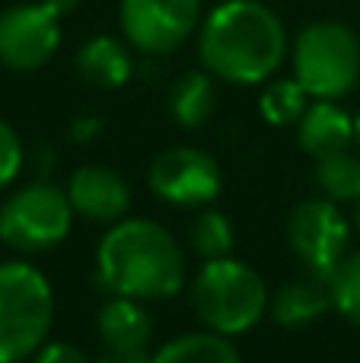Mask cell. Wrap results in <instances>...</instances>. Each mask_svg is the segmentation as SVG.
I'll list each match as a JSON object with an SVG mask.
<instances>
[{
    "label": "cell",
    "instance_id": "19",
    "mask_svg": "<svg viewBox=\"0 0 360 363\" xmlns=\"http://www.w3.org/2000/svg\"><path fill=\"white\" fill-rule=\"evenodd\" d=\"M316 185L332 201H360V157L351 150L322 157L316 166Z\"/></svg>",
    "mask_w": 360,
    "mask_h": 363
},
{
    "label": "cell",
    "instance_id": "4",
    "mask_svg": "<svg viewBox=\"0 0 360 363\" xmlns=\"http://www.w3.org/2000/svg\"><path fill=\"white\" fill-rule=\"evenodd\" d=\"M55 294L48 277L26 262L0 264V363H19L48 341Z\"/></svg>",
    "mask_w": 360,
    "mask_h": 363
},
{
    "label": "cell",
    "instance_id": "2",
    "mask_svg": "<svg viewBox=\"0 0 360 363\" xmlns=\"http://www.w3.org/2000/svg\"><path fill=\"white\" fill-rule=\"evenodd\" d=\"M96 274L115 296L169 300L185 281L176 236L153 220H118L96 249Z\"/></svg>",
    "mask_w": 360,
    "mask_h": 363
},
{
    "label": "cell",
    "instance_id": "22",
    "mask_svg": "<svg viewBox=\"0 0 360 363\" xmlns=\"http://www.w3.org/2000/svg\"><path fill=\"white\" fill-rule=\"evenodd\" d=\"M23 163H26L23 140L13 131V125H6V121L0 118V188H6L23 172Z\"/></svg>",
    "mask_w": 360,
    "mask_h": 363
},
{
    "label": "cell",
    "instance_id": "6",
    "mask_svg": "<svg viewBox=\"0 0 360 363\" xmlns=\"http://www.w3.org/2000/svg\"><path fill=\"white\" fill-rule=\"evenodd\" d=\"M74 223V204L67 191L51 182L13 191L0 207V239L16 252H45L67 239Z\"/></svg>",
    "mask_w": 360,
    "mask_h": 363
},
{
    "label": "cell",
    "instance_id": "12",
    "mask_svg": "<svg viewBox=\"0 0 360 363\" xmlns=\"http://www.w3.org/2000/svg\"><path fill=\"white\" fill-rule=\"evenodd\" d=\"M332 306H335V296H332V271L306 268L303 277L284 284L278 294H271L268 313H271V319L278 322V325L303 328V325H313L316 319H322Z\"/></svg>",
    "mask_w": 360,
    "mask_h": 363
},
{
    "label": "cell",
    "instance_id": "25",
    "mask_svg": "<svg viewBox=\"0 0 360 363\" xmlns=\"http://www.w3.org/2000/svg\"><path fill=\"white\" fill-rule=\"evenodd\" d=\"M96 363H153V354H115V351H102V357Z\"/></svg>",
    "mask_w": 360,
    "mask_h": 363
},
{
    "label": "cell",
    "instance_id": "20",
    "mask_svg": "<svg viewBox=\"0 0 360 363\" xmlns=\"http://www.w3.org/2000/svg\"><path fill=\"white\" fill-rule=\"evenodd\" d=\"M189 242L201 258H227L233 252V223L220 211H201L189 226Z\"/></svg>",
    "mask_w": 360,
    "mask_h": 363
},
{
    "label": "cell",
    "instance_id": "1",
    "mask_svg": "<svg viewBox=\"0 0 360 363\" xmlns=\"http://www.w3.org/2000/svg\"><path fill=\"white\" fill-rule=\"evenodd\" d=\"M198 55L210 74L227 83H268L287 55L284 23L259 0H227L204 19Z\"/></svg>",
    "mask_w": 360,
    "mask_h": 363
},
{
    "label": "cell",
    "instance_id": "28",
    "mask_svg": "<svg viewBox=\"0 0 360 363\" xmlns=\"http://www.w3.org/2000/svg\"><path fill=\"white\" fill-rule=\"evenodd\" d=\"M357 230H360V201H357Z\"/></svg>",
    "mask_w": 360,
    "mask_h": 363
},
{
    "label": "cell",
    "instance_id": "26",
    "mask_svg": "<svg viewBox=\"0 0 360 363\" xmlns=\"http://www.w3.org/2000/svg\"><path fill=\"white\" fill-rule=\"evenodd\" d=\"M38 4H42L45 10L55 13L57 19H64L67 13H74V10H77V4H80V0H38Z\"/></svg>",
    "mask_w": 360,
    "mask_h": 363
},
{
    "label": "cell",
    "instance_id": "7",
    "mask_svg": "<svg viewBox=\"0 0 360 363\" xmlns=\"http://www.w3.org/2000/svg\"><path fill=\"white\" fill-rule=\"evenodd\" d=\"M287 242L293 255L316 271H335L348 255L351 223L338 211V201L310 198L300 201L287 217Z\"/></svg>",
    "mask_w": 360,
    "mask_h": 363
},
{
    "label": "cell",
    "instance_id": "3",
    "mask_svg": "<svg viewBox=\"0 0 360 363\" xmlns=\"http://www.w3.org/2000/svg\"><path fill=\"white\" fill-rule=\"evenodd\" d=\"M268 294L265 281L255 268L236 258H210L191 281V309L195 315L227 338L242 335L261 322L268 313Z\"/></svg>",
    "mask_w": 360,
    "mask_h": 363
},
{
    "label": "cell",
    "instance_id": "11",
    "mask_svg": "<svg viewBox=\"0 0 360 363\" xmlns=\"http://www.w3.org/2000/svg\"><path fill=\"white\" fill-rule=\"evenodd\" d=\"M74 213L93 223H118L131 207V188L108 166H80L67 182Z\"/></svg>",
    "mask_w": 360,
    "mask_h": 363
},
{
    "label": "cell",
    "instance_id": "21",
    "mask_svg": "<svg viewBox=\"0 0 360 363\" xmlns=\"http://www.w3.org/2000/svg\"><path fill=\"white\" fill-rule=\"evenodd\" d=\"M332 296L338 313L360 328V252H348L332 271Z\"/></svg>",
    "mask_w": 360,
    "mask_h": 363
},
{
    "label": "cell",
    "instance_id": "14",
    "mask_svg": "<svg viewBox=\"0 0 360 363\" xmlns=\"http://www.w3.org/2000/svg\"><path fill=\"white\" fill-rule=\"evenodd\" d=\"M297 131H300V147L316 160L351 150V144L357 140L354 118H351V112H344L335 99L313 102L303 112V118L297 121Z\"/></svg>",
    "mask_w": 360,
    "mask_h": 363
},
{
    "label": "cell",
    "instance_id": "5",
    "mask_svg": "<svg viewBox=\"0 0 360 363\" xmlns=\"http://www.w3.org/2000/svg\"><path fill=\"white\" fill-rule=\"evenodd\" d=\"M293 77L316 99H342L360 77V42L344 23L306 26L293 42Z\"/></svg>",
    "mask_w": 360,
    "mask_h": 363
},
{
    "label": "cell",
    "instance_id": "15",
    "mask_svg": "<svg viewBox=\"0 0 360 363\" xmlns=\"http://www.w3.org/2000/svg\"><path fill=\"white\" fill-rule=\"evenodd\" d=\"M131 70L134 64H131V55H128V45L112 35H93L77 51V74L93 89L121 86V83H128Z\"/></svg>",
    "mask_w": 360,
    "mask_h": 363
},
{
    "label": "cell",
    "instance_id": "24",
    "mask_svg": "<svg viewBox=\"0 0 360 363\" xmlns=\"http://www.w3.org/2000/svg\"><path fill=\"white\" fill-rule=\"evenodd\" d=\"M102 128H106V125H102V118H96V115H83V118H77L74 125H70V138L80 140V144H89V140H93Z\"/></svg>",
    "mask_w": 360,
    "mask_h": 363
},
{
    "label": "cell",
    "instance_id": "27",
    "mask_svg": "<svg viewBox=\"0 0 360 363\" xmlns=\"http://www.w3.org/2000/svg\"><path fill=\"white\" fill-rule=\"evenodd\" d=\"M354 134H357V144H360V112H357V118H354Z\"/></svg>",
    "mask_w": 360,
    "mask_h": 363
},
{
    "label": "cell",
    "instance_id": "16",
    "mask_svg": "<svg viewBox=\"0 0 360 363\" xmlns=\"http://www.w3.org/2000/svg\"><path fill=\"white\" fill-rule=\"evenodd\" d=\"M217 89L210 80V70H189L169 89V112L182 128H201L214 115Z\"/></svg>",
    "mask_w": 360,
    "mask_h": 363
},
{
    "label": "cell",
    "instance_id": "17",
    "mask_svg": "<svg viewBox=\"0 0 360 363\" xmlns=\"http://www.w3.org/2000/svg\"><path fill=\"white\" fill-rule=\"evenodd\" d=\"M153 363H242L240 351L220 332H191L172 338L153 354Z\"/></svg>",
    "mask_w": 360,
    "mask_h": 363
},
{
    "label": "cell",
    "instance_id": "9",
    "mask_svg": "<svg viewBox=\"0 0 360 363\" xmlns=\"http://www.w3.org/2000/svg\"><path fill=\"white\" fill-rule=\"evenodd\" d=\"M150 188L176 207H208L220 194L223 172L210 153L198 147H169L150 166Z\"/></svg>",
    "mask_w": 360,
    "mask_h": 363
},
{
    "label": "cell",
    "instance_id": "13",
    "mask_svg": "<svg viewBox=\"0 0 360 363\" xmlns=\"http://www.w3.org/2000/svg\"><path fill=\"white\" fill-rule=\"evenodd\" d=\"M96 335L102 347L115 354H147L153 338V319L144 309V300L112 296L96 315Z\"/></svg>",
    "mask_w": 360,
    "mask_h": 363
},
{
    "label": "cell",
    "instance_id": "18",
    "mask_svg": "<svg viewBox=\"0 0 360 363\" xmlns=\"http://www.w3.org/2000/svg\"><path fill=\"white\" fill-rule=\"evenodd\" d=\"M306 99H310V93L303 89V83L297 77H281V80H268L265 93L259 99V108L268 125L287 128L303 118V112L310 108Z\"/></svg>",
    "mask_w": 360,
    "mask_h": 363
},
{
    "label": "cell",
    "instance_id": "10",
    "mask_svg": "<svg viewBox=\"0 0 360 363\" xmlns=\"http://www.w3.org/2000/svg\"><path fill=\"white\" fill-rule=\"evenodd\" d=\"M61 45V19L42 4H19L0 13V64L10 70H38Z\"/></svg>",
    "mask_w": 360,
    "mask_h": 363
},
{
    "label": "cell",
    "instance_id": "23",
    "mask_svg": "<svg viewBox=\"0 0 360 363\" xmlns=\"http://www.w3.org/2000/svg\"><path fill=\"white\" fill-rule=\"evenodd\" d=\"M35 363H93L80 347L67 345V341H45L35 351Z\"/></svg>",
    "mask_w": 360,
    "mask_h": 363
},
{
    "label": "cell",
    "instance_id": "8",
    "mask_svg": "<svg viewBox=\"0 0 360 363\" xmlns=\"http://www.w3.org/2000/svg\"><path fill=\"white\" fill-rule=\"evenodd\" d=\"M121 32L144 55L176 51L201 23V0H121Z\"/></svg>",
    "mask_w": 360,
    "mask_h": 363
}]
</instances>
